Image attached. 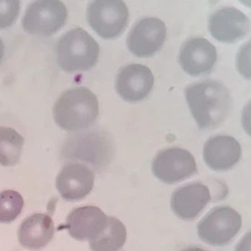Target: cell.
Returning <instances> with one entry per match:
<instances>
[{"instance_id":"1","label":"cell","mask_w":251,"mask_h":251,"mask_svg":"<svg viewBox=\"0 0 251 251\" xmlns=\"http://www.w3.org/2000/svg\"><path fill=\"white\" fill-rule=\"evenodd\" d=\"M191 113L201 130H210L225 120L232 107L229 91L222 82L203 80L189 85L185 90Z\"/></svg>"},{"instance_id":"2","label":"cell","mask_w":251,"mask_h":251,"mask_svg":"<svg viewBox=\"0 0 251 251\" xmlns=\"http://www.w3.org/2000/svg\"><path fill=\"white\" fill-rule=\"evenodd\" d=\"M98 115V98L85 87L67 90L57 100L53 107L54 122L67 131L88 128L96 121Z\"/></svg>"},{"instance_id":"3","label":"cell","mask_w":251,"mask_h":251,"mask_svg":"<svg viewBox=\"0 0 251 251\" xmlns=\"http://www.w3.org/2000/svg\"><path fill=\"white\" fill-rule=\"evenodd\" d=\"M99 54L98 43L88 32L80 27L66 33L56 47L57 64L68 73L92 69L98 62Z\"/></svg>"},{"instance_id":"4","label":"cell","mask_w":251,"mask_h":251,"mask_svg":"<svg viewBox=\"0 0 251 251\" xmlns=\"http://www.w3.org/2000/svg\"><path fill=\"white\" fill-rule=\"evenodd\" d=\"M242 226V216L232 207H214L201 219L197 226L198 235L211 246H224L229 243Z\"/></svg>"},{"instance_id":"5","label":"cell","mask_w":251,"mask_h":251,"mask_svg":"<svg viewBox=\"0 0 251 251\" xmlns=\"http://www.w3.org/2000/svg\"><path fill=\"white\" fill-rule=\"evenodd\" d=\"M128 18V8L121 0H96L87 8L88 24L105 39L120 36L126 29Z\"/></svg>"},{"instance_id":"6","label":"cell","mask_w":251,"mask_h":251,"mask_svg":"<svg viewBox=\"0 0 251 251\" xmlns=\"http://www.w3.org/2000/svg\"><path fill=\"white\" fill-rule=\"evenodd\" d=\"M67 10L59 0H39L30 4L22 18L26 33L37 36H51L66 24Z\"/></svg>"},{"instance_id":"7","label":"cell","mask_w":251,"mask_h":251,"mask_svg":"<svg viewBox=\"0 0 251 251\" xmlns=\"http://www.w3.org/2000/svg\"><path fill=\"white\" fill-rule=\"evenodd\" d=\"M154 176L165 184L183 181L197 172V165L193 154L180 147L161 150L152 164Z\"/></svg>"},{"instance_id":"8","label":"cell","mask_w":251,"mask_h":251,"mask_svg":"<svg viewBox=\"0 0 251 251\" xmlns=\"http://www.w3.org/2000/svg\"><path fill=\"white\" fill-rule=\"evenodd\" d=\"M167 37L164 22L149 17L137 22L127 39L129 51L138 57H150L162 49Z\"/></svg>"},{"instance_id":"9","label":"cell","mask_w":251,"mask_h":251,"mask_svg":"<svg viewBox=\"0 0 251 251\" xmlns=\"http://www.w3.org/2000/svg\"><path fill=\"white\" fill-rule=\"evenodd\" d=\"M217 61V49L204 38L188 39L179 51V64L185 72L192 76L209 74Z\"/></svg>"},{"instance_id":"10","label":"cell","mask_w":251,"mask_h":251,"mask_svg":"<svg viewBox=\"0 0 251 251\" xmlns=\"http://www.w3.org/2000/svg\"><path fill=\"white\" fill-rule=\"evenodd\" d=\"M153 85L152 71L142 64H127L120 69L116 75V92L126 101L142 100L148 96Z\"/></svg>"},{"instance_id":"11","label":"cell","mask_w":251,"mask_h":251,"mask_svg":"<svg viewBox=\"0 0 251 251\" xmlns=\"http://www.w3.org/2000/svg\"><path fill=\"white\" fill-rule=\"evenodd\" d=\"M95 175L85 165L70 162L63 167L56 178V188L67 201L85 199L93 189Z\"/></svg>"},{"instance_id":"12","label":"cell","mask_w":251,"mask_h":251,"mask_svg":"<svg viewBox=\"0 0 251 251\" xmlns=\"http://www.w3.org/2000/svg\"><path fill=\"white\" fill-rule=\"evenodd\" d=\"M208 29L210 35L218 41L235 43L249 31L250 20L238 8L225 7L210 15Z\"/></svg>"},{"instance_id":"13","label":"cell","mask_w":251,"mask_h":251,"mask_svg":"<svg viewBox=\"0 0 251 251\" xmlns=\"http://www.w3.org/2000/svg\"><path fill=\"white\" fill-rule=\"evenodd\" d=\"M108 218L103 210L96 206L77 207L69 214L66 228L74 239L91 242L103 232Z\"/></svg>"},{"instance_id":"14","label":"cell","mask_w":251,"mask_h":251,"mask_svg":"<svg viewBox=\"0 0 251 251\" xmlns=\"http://www.w3.org/2000/svg\"><path fill=\"white\" fill-rule=\"evenodd\" d=\"M241 144L235 137L220 134L210 137L203 149V158L214 172H226L237 165L242 158Z\"/></svg>"},{"instance_id":"15","label":"cell","mask_w":251,"mask_h":251,"mask_svg":"<svg viewBox=\"0 0 251 251\" xmlns=\"http://www.w3.org/2000/svg\"><path fill=\"white\" fill-rule=\"evenodd\" d=\"M211 199L210 191L204 183L195 182L178 188L171 198V207L179 218L194 220L205 208Z\"/></svg>"},{"instance_id":"16","label":"cell","mask_w":251,"mask_h":251,"mask_svg":"<svg viewBox=\"0 0 251 251\" xmlns=\"http://www.w3.org/2000/svg\"><path fill=\"white\" fill-rule=\"evenodd\" d=\"M54 235L52 219L47 214H35L25 219L18 229V241L29 250H39L49 245Z\"/></svg>"},{"instance_id":"17","label":"cell","mask_w":251,"mask_h":251,"mask_svg":"<svg viewBox=\"0 0 251 251\" xmlns=\"http://www.w3.org/2000/svg\"><path fill=\"white\" fill-rule=\"evenodd\" d=\"M127 240L126 226L116 217H109L106 228L98 238L89 242L92 251H119Z\"/></svg>"},{"instance_id":"18","label":"cell","mask_w":251,"mask_h":251,"mask_svg":"<svg viewBox=\"0 0 251 251\" xmlns=\"http://www.w3.org/2000/svg\"><path fill=\"white\" fill-rule=\"evenodd\" d=\"M25 138L15 129L0 127V165L14 166L19 162Z\"/></svg>"},{"instance_id":"19","label":"cell","mask_w":251,"mask_h":251,"mask_svg":"<svg viewBox=\"0 0 251 251\" xmlns=\"http://www.w3.org/2000/svg\"><path fill=\"white\" fill-rule=\"evenodd\" d=\"M22 195L15 190H5L0 193V223L11 224L18 218L23 210Z\"/></svg>"},{"instance_id":"20","label":"cell","mask_w":251,"mask_h":251,"mask_svg":"<svg viewBox=\"0 0 251 251\" xmlns=\"http://www.w3.org/2000/svg\"><path fill=\"white\" fill-rule=\"evenodd\" d=\"M20 8L18 0H0V29L10 27L16 22Z\"/></svg>"},{"instance_id":"21","label":"cell","mask_w":251,"mask_h":251,"mask_svg":"<svg viewBox=\"0 0 251 251\" xmlns=\"http://www.w3.org/2000/svg\"><path fill=\"white\" fill-rule=\"evenodd\" d=\"M235 251H251V233L248 232L244 236L235 248Z\"/></svg>"},{"instance_id":"22","label":"cell","mask_w":251,"mask_h":251,"mask_svg":"<svg viewBox=\"0 0 251 251\" xmlns=\"http://www.w3.org/2000/svg\"><path fill=\"white\" fill-rule=\"evenodd\" d=\"M4 54H5V46H4L3 42H2V39L0 38V63H1L2 58H3Z\"/></svg>"},{"instance_id":"23","label":"cell","mask_w":251,"mask_h":251,"mask_svg":"<svg viewBox=\"0 0 251 251\" xmlns=\"http://www.w3.org/2000/svg\"><path fill=\"white\" fill-rule=\"evenodd\" d=\"M180 251H207L199 247H189V248H184Z\"/></svg>"}]
</instances>
